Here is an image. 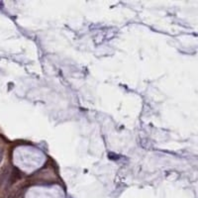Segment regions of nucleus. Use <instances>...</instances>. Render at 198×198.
<instances>
[{"label":"nucleus","instance_id":"obj_1","mask_svg":"<svg viewBox=\"0 0 198 198\" xmlns=\"http://www.w3.org/2000/svg\"><path fill=\"white\" fill-rule=\"evenodd\" d=\"M2 159H3V151L2 149H0V163H1Z\"/></svg>","mask_w":198,"mask_h":198}]
</instances>
